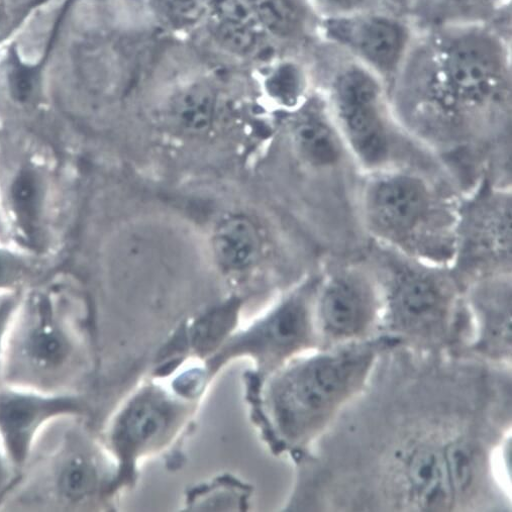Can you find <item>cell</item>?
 I'll list each match as a JSON object with an SVG mask.
<instances>
[{"instance_id":"6da1fadb","label":"cell","mask_w":512,"mask_h":512,"mask_svg":"<svg viewBox=\"0 0 512 512\" xmlns=\"http://www.w3.org/2000/svg\"><path fill=\"white\" fill-rule=\"evenodd\" d=\"M371 173L360 195L369 233L408 258L439 266L454 260L459 210L420 173L394 167Z\"/></svg>"},{"instance_id":"7a4b0ae2","label":"cell","mask_w":512,"mask_h":512,"mask_svg":"<svg viewBox=\"0 0 512 512\" xmlns=\"http://www.w3.org/2000/svg\"><path fill=\"white\" fill-rule=\"evenodd\" d=\"M374 354L370 345L355 346L315 357L289 371L274 396L282 431L299 438L326 422L362 383Z\"/></svg>"},{"instance_id":"3957f363","label":"cell","mask_w":512,"mask_h":512,"mask_svg":"<svg viewBox=\"0 0 512 512\" xmlns=\"http://www.w3.org/2000/svg\"><path fill=\"white\" fill-rule=\"evenodd\" d=\"M74 329L48 299L23 302L7 342L2 382L46 392L65 388L77 365Z\"/></svg>"},{"instance_id":"277c9868","label":"cell","mask_w":512,"mask_h":512,"mask_svg":"<svg viewBox=\"0 0 512 512\" xmlns=\"http://www.w3.org/2000/svg\"><path fill=\"white\" fill-rule=\"evenodd\" d=\"M331 102L332 119L353 158L369 172L389 168L394 134L376 77L361 67L345 70L333 84Z\"/></svg>"},{"instance_id":"5b68a950","label":"cell","mask_w":512,"mask_h":512,"mask_svg":"<svg viewBox=\"0 0 512 512\" xmlns=\"http://www.w3.org/2000/svg\"><path fill=\"white\" fill-rule=\"evenodd\" d=\"M434 95L447 121L462 124L493 101L500 62L493 45L476 36L452 41L442 52Z\"/></svg>"},{"instance_id":"8992f818","label":"cell","mask_w":512,"mask_h":512,"mask_svg":"<svg viewBox=\"0 0 512 512\" xmlns=\"http://www.w3.org/2000/svg\"><path fill=\"white\" fill-rule=\"evenodd\" d=\"M397 254V253H396ZM389 271L388 303L398 329L430 334L446 322L454 303L451 278L434 265L397 254Z\"/></svg>"},{"instance_id":"52a82bcc","label":"cell","mask_w":512,"mask_h":512,"mask_svg":"<svg viewBox=\"0 0 512 512\" xmlns=\"http://www.w3.org/2000/svg\"><path fill=\"white\" fill-rule=\"evenodd\" d=\"M82 412V401L70 391L46 392L0 382V448L21 471L48 424Z\"/></svg>"},{"instance_id":"ba28073f","label":"cell","mask_w":512,"mask_h":512,"mask_svg":"<svg viewBox=\"0 0 512 512\" xmlns=\"http://www.w3.org/2000/svg\"><path fill=\"white\" fill-rule=\"evenodd\" d=\"M467 268L511 266V197L508 192L480 193L459 211L454 259Z\"/></svg>"},{"instance_id":"9c48e42d","label":"cell","mask_w":512,"mask_h":512,"mask_svg":"<svg viewBox=\"0 0 512 512\" xmlns=\"http://www.w3.org/2000/svg\"><path fill=\"white\" fill-rule=\"evenodd\" d=\"M50 182L46 168L32 160L21 163L5 188V209L19 248L42 251L48 226Z\"/></svg>"},{"instance_id":"30bf717a","label":"cell","mask_w":512,"mask_h":512,"mask_svg":"<svg viewBox=\"0 0 512 512\" xmlns=\"http://www.w3.org/2000/svg\"><path fill=\"white\" fill-rule=\"evenodd\" d=\"M327 36L380 73H391L403 58L408 35L397 21L370 13L331 18Z\"/></svg>"},{"instance_id":"8fae6325","label":"cell","mask_w":512,"mask_h":512,"mask_svg":"<svg viewBox=\"0 0 512 512\" xmlns=\"http://www.w3.org/2000/svg\"><path fill=\"white\" fill-rule=\"evenodd\" d=\"M376 310L372 282L359 270L334 273L323 287L319 311L325 332L333 339H348L363 333Z\"/></svg>"},{"instance_id":"7c38bea8","label":"cell","mask_w":512,"mask_h":512,"mask_svg":"<svg viewBox=\"0 0 512 512\" xmlns=\"http://www.w3.org/2000/svg\"><path fill=\"white\" fill-rule=\"evenodd\" d=\"M172 422L170 406L162 398L146 395L138 399L119 418L111 441L116 451L128 458L131 452L161 438Z\"/></svg>"},{"instance_id":"4fadbf2b","label":"cell","mask_w":512,"mask_h":512,"mask_svg":"<svg viewBox=\"0 0 512 512\" xmlns=\"http://www.w3.org/2000/svg\"><path fill=\"white\" fill-rule=\"evenodd\" d=\"M408 478L424 509H445L454 496L445 456L433 448L420 449L413 455L408 465Z\"/></svg>"},{"instance_id":"5bb4252c","label":"cell","mask_w":512,"mask_h":512,"mask_svg":"<svg viewBox=\"0 0 512 512\" xmlns=\"http://www.w3.org/2000/svg\"><path fill=\"white\" fill-rule=\"evenodd\" d=\"M292 140L300 157L317 168L337 166L348 152L333 119L320 116L300 120L292 131Z\"/></svg>"},{"instance_id":"9a60e30c","label":"cell","mask_w":512,"mask_h":512,"mask_svg":"<svg viewBox=\"0 0 512 512\" xmlns=\"http://www.w3.org/2000/svg\"><path fill=\"white\" fill-rule=\"evenodd\" d=\"M50 485L58 502L67 507L78 505L96 492L99 474L87 455L69 447L54 461Z\"/></svg>"},{"instance_id":"2e32d148","label":"cell","mask_w":512,"mask_h":512,"mask_svg":"<svg viewBox=\"0 0 512 512\" xmlns=\"http://www.w3.org/2000/svg\"><path fill=\"white\" fill-rule=\"evenodd\" d=\"M311 315L305 298L295 297L286 302L272 318L251 336L261 348L289 351L309 339Z\"/></svg>"},{"instance_id":"e0dca14e","label":"cell","mask_w":512,"mask_h":512,"mask_svg":"<svg viewBox=\"0 0 512 512\" xmlns=\"http://www.w3.org/2000/svg\"><path fill=\"white\" fill-rule=\"evenodd\" d=\"M213 248L218 262L230 270L252 266L261 249V241L254 224L244 217L224 221L216 230Z\"/></svg>"},{"instance_id":"ac0fdd59","label":"cell","mask_w":512,"mask_h":512,"mask_svg":"<svg viewBox=\"0 0 512 512\" xmlns=\"http://www.w3.org/2000/svg\"><path fill=\"white\" fill-rule=\"evenodd\" d=\"M215 108L214 91L207 85L193 84L178 95L173 110L180 127L191 133H201L211 127Z\"/></svg>"},{"instance_id":"d6986e66","label":"cell","mask_w":512,"mask_h":512,"mask_svg":"<svg viewBox=\"0 0 512 512\" xmlns=\"http://www.w3.org/2000/svg\"><path fill=\"white\" fill-rule=\"evenodd\" d=\"M267 94L283 107H294L304 89V77L299 67L291 62L274 66L265 76Z\"/></svg>"},{"instance_id":"ffe728a7","label":"cell","mask_w":512,"mask_h":512,"mask_svg":"<svg viewBox=\"0 0 512 512\" xmlns=\"http://www.w3.org/2000/svg\"><path fill=\"white\" fill-rule=\"evenodd\" d=\"M251 3L261 29L281 37L296 30L299 14L291 0H253Z\"/></svg>"},{"instance_id":"44dd1931","label":"cell","mask_w":512,"mask_h":512,"mask_svg":"<svg viewBox=\"0 0 512 512\" xmlns=\"http://www.w3.org/2000/svg\"><path fill=\"white\" fill-rule=\"evenodd\" d=\"M453 494H466L477 475V459L473 449L464 442L450 445L444 453Z\"/></svg>"},{"instance_id":"7402d4cb","label":"cell","mask_w":512,"mask_h":512,"mask_svg":"<svg viewBox=\"0 0 512 512\" xmlns=\"http://www.w3.org/2000/svg\"><path fill=\"white\" fill-rule=\"evenodd\" d=\"M40 71L36 66L24 63L12 49L8 67V86L12 98L19 105H28L35 97Z\"/></svg>"},{"instance_id":"603a6c76","label":"cell","mask_w":512,"mask_h":512,"mask_svg":"<svg viewBox=\"0 0 512 512\" xmlns=\"http://www.w3.org/2000/svg\"><path fill=\"white\" fill-rule=\"evenodd\" d=\"M260 30L224 22L215 21L214 34L217 41L233 54L247 56L256 51Z\"/></svg>"},{"instance_id":"cb8c5ba5","label":"cell","mask_w":512,"mask_h":512,"mask_svg":"<svg viewBox=\"0 0 512 512\" xmlns=\"http://www.w3.org/2000/svg\"><path fill=\"white\" fill-rule=\"evenodd\" d=\"M31 254L0 244V291L20 289L31 270Z\"/></svg>"},{"instance_id":"d4e9b609","label":"cell","mask_w":512,"mask_h":512,"mask_svg":"<svg viewBox=\"0 0 512 512\" xmlns=\"http://www.w3.org/2000/svg\"><path fill=\"white\" fill-rule=\"evenodd\" d=\"M162 14L175 26L198 24L209 12V0H155Z\"/></svg>"},{"instance_id":"484cf974","label":"cell","mask_w":512,"mask_h":512,"mask_svg":"<svg viewBox=\"0 0 512 512\" xmlns=\"http://www.w3.org/2000/svg\"><path fill=\"white\" fill-rule=\"evenodd\" d=\"M209 12L215 21L261 30L252 3L247 0H209Z\"/></svg>"},{"instance_id":"4316f807","label":"cell","mask_w":512,"mask_h":512,"mask_svg":"<svg viewBox=\"0 0 512 512\" xmlns=\"http://www.w3.org/2000/svg\"><path fill=\"white\" fill-rule=\"evenodd\" d=\"M25 300L21 289L0 291V382L10 332Z\"/></svg>"},{"instance_id":"83f0119b","label":"cell","mask_w":512,"mask_h":512,"mask_svg":"<svg viewBox=\"0 0 512 512\" xmlns=\"http://www.w3.org/2000/svg\"><path fill=\"white\" fill-rule=\"evenodd\" d=\"M316 2L328 12L331 19L369 13L378 5L379 0H316Z\"/></svg>"},{"instance_id":"f1b7e54d","label":"cell","mask_w":512,"mask_h":512,"mask_svg":"<svg viewBox=\"0 0 512 512\" xmlns=\"http://www.w3.org/2000/svg\"><path fill=\"white\" fill-rule=\"evenodd\" d=\"M19 471L14 467L7 455L0 448V502L10 493L16 485Z\"/></svg>"},{"instance_id":"f546056e","label":"cell","mask_w":512,"mask_h":512,"mask_svg":"<svg viewBox=\"0 0 512 512\" xmlns=\"http://www.w3.org/2000/svg\"><path fill=\"white\" fill-rule=\"evenodd\" d=\"M0 20H2V14H0Z\"/></svg>"}]
</instances>
